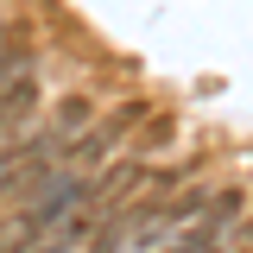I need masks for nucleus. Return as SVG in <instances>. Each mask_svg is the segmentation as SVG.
I'll list each match as a JSON object with an SVG mask.
<instances>
[{
	"instance_id": "obj_6",
	"label": "nucleus",
	"mask_w": 253,
	"mask_h": 253,
	"mask_svg": "<svg viewBox=\"0 0 253 253\" xmlns=\"http://www.w3.org/2000/svg\"><path fill=\"white\" fill-rule=\"evenodd\" d=\"M234 234H241V241H253V221H241V228H234Z\"/></svg>"
},
{
	"instance_id": "obj_3",
	"label": "nucleus",
	"mask_w": 253,
	"mask_h": 253,
	"mask_svg": "<svg viewBox=\"0 0 253 253\" xmlns=\"http://www.w3.org/2000/svg\"><path fill=\"white\" fill-rule=\"evenodd\" d=\"M121 247H126V221H121V215H101L83 253H121Z\"/></svg>"
},
{
	"instance_id": "obj_2",
	"label": "nucleus",
	"mask_w": 253,
	"mask_h": 253,
	"mask_svg": "<svg viewBox=\"0 0 253 253\" xmlns=\"http://www.w3.org/2000/svg\"><path fill=\"white\" fill-rule=\"evenodd\" d=\"M95 121V108H89V95H63L57 108H51V133H57V139H76V133H83V126Z\"/></svg>"
},
{
	"instance_id": "obj_4",
	"label": "nucleus",
	"mask_w": 253,
	"mask_h": 253,
	"mask_svg": "<svg viewBox=\"0 0 253 253\" xmlns=\"http://www.w3.org/2000/svg\"><path fill=\"white\" fill-rule=\"evenodd\" d=\"M26 253H70V247H57V241H38V247H26Z\"/></svg>"
},
{
	"instance_id": "obj_5",
	"label": "nucleus",
	"mask_w": 253,
	"mask_h": 253,
	"mask_svg": "<svg viewBox=\"0 0 253 253\" xmlns=\"http://www.w3.org/2000/svg\"><path fill=\"white\" fill-rule=\"evenodd\" d=\"M13 165H19V158H13V152H0V184H6V171H13Z\"/></svg>"
},
{
	"instance_id": "obj_1",
	"label": "nucleus",
	"mask_w": 253,
	"mask_h": 253,
	"mask_svg": "<svg viewBox=\"0 0 253 253\" xmlns=\"http://www.w3.org/2000/svg\"><path fill=\"white\" fill-rule=\"evenodd\" d=\"M241 221H247V190L228 184V190H215V196H209V209L196 215V228H209V234L221 241V234H234Z\"/></svg>"
},
{
	"instance_id": "obj_7",
	"label": "nucleus",
	"mask_w": 253,
	"mask_h": 253,
	"mask_svg": "<svg viewBox=\"0 0 253 253\" xmlns=\"http://www.w3.org/2000/svg\"><path fill=\"white\" fill-rule=\"evenodd\" d=\"M0 133H6V126H0Z\"/></svg>"
}]
</instances>
